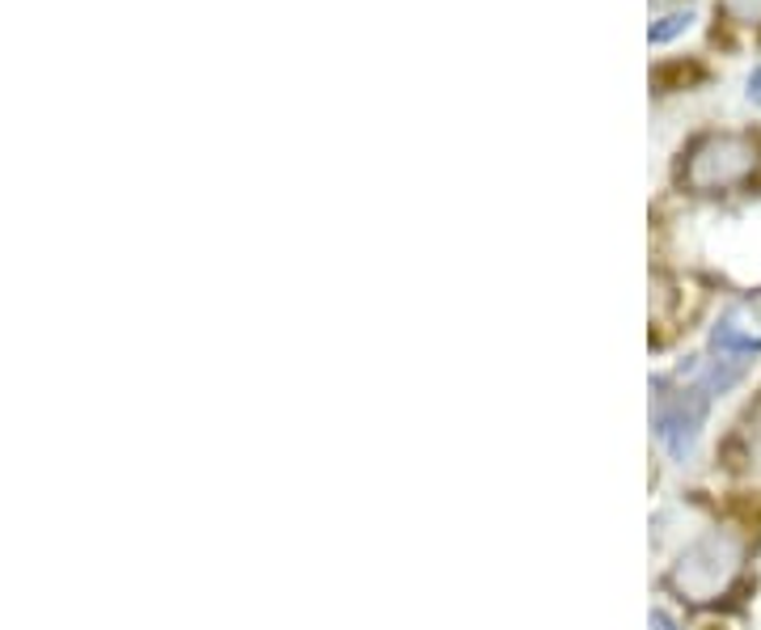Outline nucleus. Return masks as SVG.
Wrapping results in <instances>:
<instances>
[{"mask_svg":"<svg viewBox=\"0 0 761 630\" xmlns=\"http://www.w3.org/2000/svg\"><path fill=\"white\" fill-rule=\"evenodd\" d=\"M740 381V364L719 360L711 364L694 386H681L677 393H660V407H656V437L665 440V449L673 458H690L698 437H702V423L711 414L715 393H723L728 386Z\"/></svg>","mask_w":761,"mask_h":630,"instance_id":"obj_1","label":"nucleus"},{"mask_svg":"<svg viewBox=\"0 0 761 630\" xmlns=\"http://www.w3.org/2000/svg\"><path fill=\"white\" fill-rule=\"evenodd\" d=\"M758 166H761V145L753 136L715 132V136H702V140L690 148L686 187H690V191H728V187L749 182Z\"/></svg>","mask_w":761,"mask_h":630,"instance_id":"obj_2","label":"nucleus"},{"mask_svg":"<svg viewBox=\"0 0 761 630\" xmlns=\"http://www.w3.org/2000/svg\"><path fill=\"white\" fill-rule=\"evenodd\" d=\"M737 558H740V546L732 542L728 534H711L702 542H694L690 550L681 555L673 580L681 584L690 597H715L723 584L732 580L737 571Z\"/></svg>","mask_w":761,"mask_h":630,"instance_id":"obj_3","label":"nucleus"},{"mask_svg":"<svg viewBox=\"0 0 761 630\" xmlns=\"http://www.w3.org/2000/svg\"><path fill=\"white\" fill-rule=\"evenodd\" d=\"M711 347L723 356V360H744V356H761V335L737 326L732 317H723L711 330Z\"/></svg>","mask_w":761,"mask_h":630,"instance_id":"obj_4","label":"nucleus"},{"mask_svg":"<svg viewBox=\"0 0 761 630\" xmlns=\"http://www.w3.org/2000/svg\"><path fill=\"white\" fill-rule=\"evenodd\" d=\"M694 22V13L690 9H681V13H665L660 22H651V30H647V43L651 48H665V43H673L677 34H686Z\"/></svg>","mask_w":761,"mask_h":630,"instance_id":"obj_5","label":"nucleus"},{"mask_svg":"<svg viewBox=\"0 0 761 630\" xmlns=\"http://www.w3.org/2000/svg\"><path fill=\"white\" fill-rule=\"evenodd\" d=\"M673 81H702V69L698 64H673V69H660L656 73V90H673Z\"/></svg>","mask_w":761,"mask_h":630,"instance_id":"obj_6","label":"nucleus"},{"mask_svg":"<svg viewBox=\"0 0 761 630\" xmlns=\"http://www.w3.org/2000/svg\"><path fill=\"white\" fill-rule=\"evenodd\" d=\"M723 13H732L737 22H761V0H719Z\"/></svg>","mask_w":761,"mask_h":630,"instance_id":"obj_7","label":"nucleus"},{"mask_svg":"<svg viewBox=\"0 0 761 630\" xmlns=\"http://www.w3.org/2000/svg\"><path fill=\"white\" fill-rule=\"evenodd\" d=\"M651 627H656V630H677V622L668 618L665 609H651Z\"/></svg>","mask_w":761,"mask_h":630,"instance_id":"obj_8","label":"nucleus"},{"mask_svg":"<svg viewBox=\"0 0 761 630\" xmlns=\"http://www.w3.org/2000/svg\"><path fill=\"white\" fill-rule=\"evenodd\" d=\"M749 97H753V102L761 106V69H758L753 76H749Z\"/></svg>","mask_w":761,"mask_h":630,"instance_id":"obj_9","label":"nucleus"}]
</instances>
